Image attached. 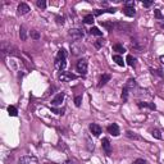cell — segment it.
<instances>
[{"instance_id": "obj_37", "label": "cell", "mask_w": 164, "mask_h": 164, "mask_svg": "<svg viewBox=\"0 0 164 164\" xmlns=\"http://www.w3.org/2000/svg\"><path fill=\"white\" fill-rule=\"evenodd\" d=\"M66 164H78V163H76L75 160H72V159H68V160L66 162Z\"/></svg>"}, {"instance_id": "obj_13", "label": "cell", "mask_w": 164, "mask_h": 164, "mask_svg": "<svg viewBox=\"0 0 164 164\" xmlns=\"http://www.w3.org/2000/svg\"><path fill=\"white\" fill-rule=\"evenodd\" d=\"M110 78H112V76L109 75V73H104V75H103V76L100 77V80H99L98 87H99V89H101L103 86H105L109 81H110Z\"/></svg>"}, {"instance_id": "obj_25", "label": "cell", "mask_w": 164, "mask_h": 164, "mask_svg": "<svg viewBox=\"0 0 164 164\" xmlns=\"http://www.w3.org/2000/svg\"><path fill=\"white\" fill-rule=\"evenodd\" d=\"M89 32H90L91 35H94V36H99V37H101V36H103V32H101L100 30H99L98 27H91Z\"/></svg>"}, {"instance_id": "obj_36", "label": "cell", "mask_w": 164, "mask_h": 164, "mask_svg": "<svg viewBox=\"0 0 164 164\" xmlns=\"http://www.w3.org/2000/svg\"><path fill=\"white\" fill-rule=\"evenodd\" d=\"M154 4V1H142V5L145 6V8H149V6H151Z\"/></svg>"}, {"instance_id": "obj_32", "label": "cell", "mask_w": 164, "mask_h": 164, "mask_svg": "<svg viewBox=\"0 0 164 164\" xmlns=\"http://www.w3.org/2000/svg\"><path fill=\"white\" fill-rule=\"evenodd\" d=\"M81 103H82V95H77L75 98V105L76 107H81Z\"/></svg>"}, {"instance_id": "obj_16", "label": "cell", "mask_w": 164, "mask_h": 164, "mask_svg": "<svg viewBox=\"0 0 164 164\" xmlns=\"http://www.w3.org/2000/svg\"><path fill=\"white\" fill-rule=\"evenodd\" d=\"M101 26L107 28L109 32H112V31L114 30V27H115V23H114L113 21H110V22H103V21H101Z\"/></svg>"}, {"instance_id": "obj_17", "label": "cell", "mask_w": 164, "mask_h": 164, "mask_svg": "<svg viewBox=\"0 0 164 164\" xmlns=\"http://www.w3.org/2000/svg\"><path fill=\"white\" fill-rule=\"evenodd\" d=\"M126 87L128 89V90H133V89H136L137 87V82H136V80L135 78H130L127 81V83H126Z\"/></svg>"}, {"instance_id": "obj_5", "label": "cell", "mask_w": 164, "mask_h": 164, "mask_svg": "<svg viewBox=\"0 0 164 164\" xmlns=\"http://www.w3.org/2000/svg\"><path fill=\"white\" fill-rule=\"evenodd\" d=\"M83 50H85V47H83L82 43H80V41H75L73 44H70V53L73 55H80V54L83 53Z\"/></svg>"}, {"instance_id": "obj_33", "label": "cell", "mask_w": 164, "mask_h": 164, "mask_svg": "<svg viewBox=\"0 0 164 164\" xmlns=\"http://www.w3.org/2000/svg\"><path fill=\"white\" fill-rule=\"evenodd\" d=\"M57 23L58 24H64V22H66V18L63 17V15H57Z\"/></svg>"}, {"instance_id": "obj_28", "label": "cell", "mask_w": 164, "mask_h": 164, "mask_svg": "<svg viewBox=\"0 0 164 164\" xmlns=\"http://www.w3.org/2000/svg\"><path fill=\"white\" fill-rule=\"evenodd\" d=\"M104 43H105L104 38H99V40H96L95 43H94V46L96 47V49H100L103 45H104Z\"/></svg>"}, {"instance_id": "obj_22", "label": "cell", "mask_w": 164, "mask_h": 164, "mask_svg": "<svg viewBox=\"0 0 164 164\" xmlns=\"http://www.w3.org/2000/svg\"><path fill=\"white\" fill-rule=\"evenodd\" d=\"M8 114L10 115V117H17V115H18L17 108L13 107V105H9V107H8Z\"/></svg>"}, {"instance_id": "obj_9", "label": "cell", "mask_w": 164, "mask_h": 164, "mask_svg": "<svg viewBox=\"0 0 164 164\" xmlns=\"http://www.w3.org/2000/svg\"><path fill=\"white\" fill-rule=\"evenodd\" d=\"M64 98H66V94H64V92H59L57 96L53 98L51 105H53V107H59V105H62V103L64 101Z\"/></svg>"}, {"instance_id": "obj_34", "label": "cell", "mask_w": 164, "mask_h": 164, "mask_svg": "<svg viewBox=\"0 0 164 164\" xmlns=\"http://www.w3.org/2000/svg\"><path fill=\"white\" fill-rule=\"evenodd\" d=\"M51 112H54L55 114H59V115H60V114H62V115L64 114V109H55L54 107L51 108Z\"/></svg>"}, {"instance_id": "obj_15", "label": "cell", "mask_w": 164, "mask_h": 164, "mask_svg": "<svg viewBox=\"0 0 164 164\" xmlns=\"http://www.w3.org/2000/svg\"><path fill=\"white\" fill-rule=\"evenodd\" d=\"M137 107L139 108H149L150 110H155L156 109V105L154 104V103H146V101H139L137 103Z\"/></svg>"}, {"instance_id": "obj_18", "label": "cell", "mask_w": 164, "mask_h": 164, "mask_svg": "<svg viewBox=\"0 0 164 164\" xmlns=\"http://www.w3.org/2000/svg\"><path fill=\"white\" fill-rule=\"evenodd\" d=\"M113 50L117 51L118 55H119V54L126 53V49H124V46H123V45H121V44H114V45H113Z\"/></svg>"}, {"instance_id": "obj_14", "label": "cell", "mask_w": 164, "mask_h": 164, "mask_svg": "<svg viewBox=\"0 0 164 164\" xmlns=\"http://www.w3.org/2000/svg\"><path fill=\"white\" fill-rule=\"evenodd\" d=\"M117 12V9L115 8H108V9H96V10L94 12V17L96 15V17H99V15L104 14V13H112V14H114V13Z\"/></svg>"}, {"instance_id": "obj_19", "label": "cell", "mask_w": 164, "mask_h": 164, "mask_svg": "<svg viewBox=\"0 0 164 164\" xmlns=\"http://www.w3.org/2000/svg\"><path fill=\"white\" fill-rule=\"evenodd\" d=\"M113 60H114V62L117 63L119 67H123L124 64H126V63H124V60H123V58H122L121 55H118V54H114V55H113Z\"/></svg>"}, {"instance_id": "obj_26", "label": "cell", "mask_w": 164, "mask_h": 164, "mask_svg": "<svg viewBox=\"0 0 164 164\" xmlns=\"http://www.w3.org/2000/svg\"><path fill=\"white\" fill-rule=\"evenodd\" d=\"M19 37H21L22 41H26V40H27V32H26V28L23 27V26L19 28Z\"/></svg>"}, {"instance_id": "obj_27", "label": "cell", "mask_w": 164, "mask_h": 164, "mask_svg": "<svg viewBox=\"0 0 164 164\" xmlns=\"http://www.w3.org/2000/svg\"><path fill=\"white\" fill-rule=\"evenodd\" d=\"M151 136L154 137V139H156V140H162V133H160V131L156 130V128L151 131Z\"/></svg>"}, {"instance_id": "obj_35", "label": "cell", "mask_w": 164, "mask_h": 164, "mask_svg": "<svg viewBox=\"0 0 164 164\" xmlns=\"http://www.w3.org/2000/svg\"><path fill=\"white\" fill-rule=\"evenodd\" d=\"M132 164H147V162L145 159H136V160H133V163Z\"/></svg>"}, {"instance_id": "obj_8", "label": "cell", "mask_w": 164, "mask_h": 164, "mask_svg": "<svg viewBox=\"0 0 164 164\" xmlns=\"http://www.w3.org/2000/svg\"><path fill=\"white\" fill-rule=\"evenodd\" d=\"M18 164H37V159L32 155H24L19 158Z\"/></svg>"}, {"instance_id": "obj_29", "label": "cell", "mask_w": 164, "mask_h": 164, "mask_svg": "<svg viewBox=\"0 0 164 164\" xmlns=\"http://www.w3.org/2000/svg\"><path fill=\"white\" fill-rule=\"evenodd\" d=\"M30 36L33 38V40H38V38H40V33H38V31H36V30H32L30 32Z\"/></svg>"}, {"instance_id": "obj_23", "label": "cell", "mask_w": 164, "mask_h": 164, "mask_svg": "<svg viewBox=\"0 0 164 164\" xmlns=\"http://www.w3.org/2000/svg\"><path fill=\"white\" fill-rule=\"evenodd\" d=\"M94 19H95V17L92 14H87V15H85V18H83V23L85 24H92L94 23Z\"/></svg>"}, {"instance_id": "obj_12", "label": "cell", "mask_w": 164, "mask_h": 164, "mask_svg": "<svg viewBox=\"0 0 164 164\" xmlns=\"http://www.w3.org/2000/svg\"><path fill=\"white\" fill-rule=\"evenodd\" d=\"M31 9H30V6H28L26 3H21V4L18 5V8H17V13H18V15H24V14H27L28 12H30Z\"/></svg>"}, {"instance_id": "obj_7", "label": "cell", "mask_w": 164, "mask_h": 164, "mask_svg": "<svg viewBox=\"0 0 164 164\" xmlns=\"http://www.w3.org/2000/svg\"><path fill=\"white\" fill-rule=\"evenodd\" d=\"M101 147H103V150H104V153L107 154L108 156H110V154H112V144H110V141H109L108 137H104V139L101 140Z\"/></svg>"}, {"instance_id": "obj_3", "label": "cell", "mask_w": 164, "mask_h": 164, "mask_svg": "<svg viewBox=\"0 0 164 164\" xmlns=\"http://www.w3.org/2000/svg\"><path fill=\"white\" fill-rule=\"evenodd\" d=\"M76 69L77 72H80L82 76H86L87 75V60L86 59H78L76 63Z\"/></svg>"}, {"instance_id": "obj_4", "label": "cell", "mask_w": 164, "mask_h": 164, "mask_svg": "<svg viewBox=\"0 0 164 164\" xmlns=\"http://www.w3.org/2000/svg\"><path fill=\"white\" fill-rule=\"evenodd\" d=\"M68 35L75 41H78V40H81V38L85 36V32H83L82 28H70L69 32H68Z\"/></svg>"}, {"instance_id": "obj_38", "label": "cell", "mask_w": 164, "mask_h": 164, "mask_svg": "<svg viewBox=\"0 0 164 164\" xmlns=\"http://www.w3.org/2000/svg\"><path fill=\"white\" fill-rule=\"evenodd\" d=\"M160 62H162V63L164 64V55H162V57H160Z\"/></svg>"}, {"instance_id": "obj_21", "label": "cell", "mask_w": 164, "mask_h": 164, "mask_svg": "<svg viewBox=\"0 0 164 164\" xmlns=\"http://www.w3.org/2000/svg\"><path fill=\"white\" fill-rule=\"evenodd\" d=\"M126 136L131 140H141V137L137 135L136 132H132V131H127L126 132Z\"/></svg>"}, {"instance_id": "obj_11", "label": "cell", "mask_w": 164, "mask_h": 164, "mask_svg": "<svg viewBox=\"0 0 164 164\" xmlns=\"http://www.w3.org/2000/svg\"><path fill=\"white\" fill-rule=\"evenodd\" d=\"M89 128H90V132L94 135L95 137H99V136H100V133H101V127L99 126L98 123H91V124L89 126Z\"/></svg>"}, {"instance_id": "obj_30", "label": "cell", "mask_w": 164, "mask_h": 164, "mask_svg": "<svg viewBox=\"0 0 164 164\" xmlns=\"http://www.w3.org/2000/svg\"><path fill=\"white\" fill-rule=\"evenodd\" d=\"M154 14H155V18H156V19H159V21H163V19H164L163 14H162V12H160L159 9H155V10H154Z\"/></svg>"}, {"instance_id": "obj_31", "label": "cell", "mask_w": 164, "mask_h": 164, "mask_svg": "<svg viewBox=\"0 0 164 164\" xmlns=\"http://www.w3.org/2000/svg\"><path fill=\"white\" fill-rule=\"evenodd\" d=\"M36 5L38 6V8H40V9H43V10H44V9H46V1H44V0H38V1L36 3Z\"/></svg>"}, {"instance_id": "obj_2", "label": "cell", "mask_w": 164, "mask_h": 164, "mask_svg": "<svg viewBox=\"0 0 164 164\" xmlns=\"http://www.w3.org/2000/svg\"><path fill=\"white\" fill-rule=\"evenodd\" d=\"M123 14L127 15V17H135V15H136V10H135V1H133V0H130V1L124 3Z\"/></svg>"}, {"instance_id": "obj_24", "label": "cell", "mask_w": 164, "mask_h": 164, "mask_svg": "<svg viewBox=\"0 0 164 164\" xmlns=\"http://www.w3.org/2000/svg\"><path fill=\"white\" fill-rule=\"evenodd\" d=\"M128 91H130V90H128V89L126 87V86H124V87H123V90H122V95H121L122 101H123V103H126V101L128 100V94H130V92H128Z\"/></svg>"}, {"instance_id": "obj_6", "label": "cell", "mask_w": 164, "mask_h": 164, "mask_svg": "<svg viewBox=\"0 0 164 164\" xmlns=\"http://www.w3.org/2000/svg\"><path fill=\"white\" fill-rule=\"evenodd\" d=\"M58 78H59V81H62V82H69V81H72V80H76L77 76L73 75L72 72H60V75Z\"/></svg>"}, {"instance_id": "obj_10", "label": "cell", "mask_w": 164, "mask_h": 164, "mask_svg": "<svg viewBox=\"0 0 164 164\" xmlns=\"http://www.w3.org/2000/svg\"><path fill=\"white\" fill-rule=\"evenodd\" d=\"M107 130H108V132L110 133L112 136H114V137L119 136V133H121L119 127H118V124H117V123H112V124H109Z\"/></svg>"}, {"instance_id": "obj_1", "label": "cell", "mask_w": 164, "mask_h": 164, "mask_svg": "<svg viewBox=\"0 0 164 164\" xmlns=\"http://www.w3.org/2000/svg\"><path fill=\"white\" fill-rule=\"evenodd\" d=\"M66 66H67V51L64 49H60L55 58V68L60 72H64Z\"/></svg>"}, {"instance_id": "obj_20", "label": "cell", "mask_w": 164, "mask_h": 164, "mask_svg": "<svg viewBox=\"0 0 164 164\" xmlns=\"http://www.w3.org/2000/svg\"><path fill=\"white\" fill-rule=\"evenodd\" d=\"M126 62H127V64L130 67H135L136 66V58H133L131 54H128L127 58H126Z\"/></svg>"}]
</instances>
